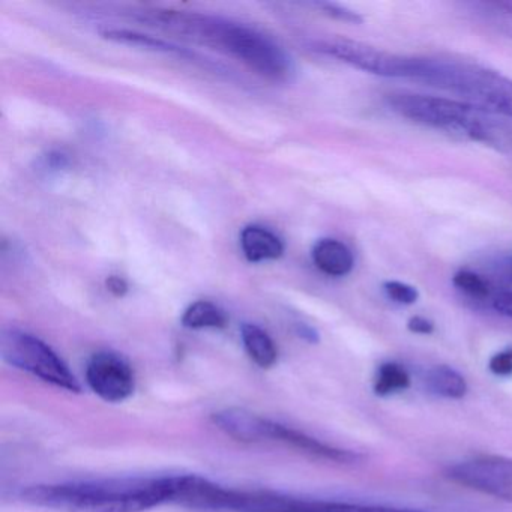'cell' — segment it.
I'll return each mask as SVG.
<instances>
[{
  "mask_svg": "<svg viewBox=\"0 0 512 512\" xmlns=\"http://www.w3.org/2000/svg\"><path fill=\"white\" fill-rule=\"evenodd\" d=\"M487 16L493 20L494 25L512 38V0L511 2H493V4H484Z\"/></svg>",
  "mask_w": 512,
  "mask_h": 512,
  "instance_id": "cell-18",
  "label": "cell"
},
{
  "mask_svg": "<svg viewBox=\"0 0 512 512\" xmlns=\"http://www.w3.org/2000/svg\"><path fill=\"white\" fill-rule=\"evenodd\" d=\"M314 265L331 277H344L350 274L355 265L352 251L337 239H320L311 251Z\"/></svg>",
  "mask_w": 512,
  "mask_h": 512,
  "instance_id": "cell-10",
  "label": "cell"
},
{
  "mask_svg": "<svg viewBox=\"0 0 512 512\" xmlns=\"http://www.w3.org/2000/svg\"><path fill=\"white\" fill-rule=\"evenodd\" d=\"M271 440L272 442L292 446V448L299 449V451L305 452L311 457L335 461V463H356L361 458V455L355 454V452L326 445V443L319 442L314 437L307 436V434L293 430V428L286 427V425L278 424V422L272 424Z\"/></svg>",
  "mask_w": 512,
  "mask_h": 512,
  "instance_id": "cell-9",
  "label": "cell"
},
{
  "mask_svg": "<svg viewBox=\"0 0 512 512\" xmlns=\"http://www.w3.org/2000/svg\"><path fill=\"white\" fill-rule=\"evenodd\" d=\"M86 382L107 403L127 400L136 388L133 368L122 356L113 352H98L89 359Z\"/></svg>",
  "mask_w": 512,
  "mask_h": 512,
  "instance_id": "cell-7",
  "label": "cell"
},
{
  "mask_svg": "<svg viewBox=\"0 0 512 512\" xmlns=\"http://www.w3.org/2000/svg\"><path fill=\"white\" fill-rule=\"evenodd\" d=\"M241 247L244 256L253 263L280 259L284 253V244L281 239L271 230L256 224H251L242 230Z\"/></svg>",
  "mask_w": 512,
  "mask_h": 512,
  "instance_id": "cell-11",
  "label": "cell"
},
{
  "mask_svg": "<svg viewBox=\"0 0 512 512\" xmlns=\"http://www.w3.org/2000/svg\"><path fill=\"white\" fill-rule=\"evenodd\" d=\"M407 328H409L410 332H415V334L430 335L433 334L434 323L431 320L425 319V317L413 316L407 322Z\"/></svg>",
  "mask_w": 512,
  "mask_h": 512,
  "instance_id": "cell-24",
  "label": "cell"
},
{
  "mask_svg": "<svg viewBox=\"0 0 512 512\" xmlns=\"http://www.w3.org/2000/svg\"><path fill=\"white\" fill-rule=\"evenodd\" d=\"M317 50L374 76L415 80L419 58L394 55L356 41L331 40L317 43Z\"/></svg>",
  "mask_w": 512,
  "mask_h": 512,
  "instance_id": "cell-5",
  "label": "cell"
},
{
  "mask_svg": "<svg viewBox=\"0 0 512 512\" xmlns=\"http://www.w3.org/2000/svg\"><path fill=\"white\" fill-rule=\"evenodd\" d=\"M452 283L457 289H460L466 295L472 296V298L484 299L490 295V286H488L487 281L475 272H457L452 278Z\"/></svg>",
  "mask_w": 512,
  "mask_h": 512,
  "instance_id": "cell-17",
  "label": "cell"
},
{
  "mask_svg": "<svg viewBox=\"0 0 512 512\" xmlns=\"http://www.w3.org/2000/svg\"><path fill=\"white\" fill-rule=\"evenodd\" d=\"M410 386V376L401 365L395 362H386L377 370L374 392L379 397H388L395 392L404 391Z\"/></svg>",
  "mask_w": 512,
  "mask_h": 512,
  "instance_id": "cell-16",
  "label": "cell"
},
{
  "mask_svg": "<svg viewBox=\"0 0 512 512\" xmlns=\"http://www.w3.org/2000/svg\"><path fill=\"white\" fill-rule=\"evenodd\" d=\"M320 8L329 16L334 17V19L349 23H362V17L358 13L349 10V8L341 7V5L320 4Z\"/></svg>",
  "mask_w": 512,
  "mask_h": 512,
  "instance_id": "cell-22",
  "label": "cell"
},
{
  "mask_svg": "<svg viewBox=\"0 0 512 512\" xmlns=\"http://www.w3.org/2000/svg\"><path fill=\"white\" fill-rule=\"evenodd\" d=\"M242 344L254 364L260 368H271L277 362L278 349L268 332L253 323H244L241 328Z\"/></svg>",
  "mask_w": 512,
  "mask_h": 512,
  "instance_id": "cell-12",
  "label": "cell"
},
{
  "mask_svg": "<svg viewBox=\"0 0 512 512\" xmlns=\"http://www.w3.org/2000/svg\"><path fill=\"white\" fill-rule=\"evenodd\" d=\"M391 512H427V511H421V509H394V508H392Z\"/></svg>",
  "mask_w": 512,
  "mask_h": 512,
  "instance_id": "cell-26",
  "label": "cell"
},
{
  "mask_svg": "<svg viewBox=\"0 0 512 512\" xmlns=\"http://www.w3.org/2000/svg\"><path fill=\"white\" fill-rule=\"evenodd\" d=\"M389 107L398 115L416 124L448 131L478 142L493 143L497 133L488 113L463 101L427 95L398 94L388 98Z\"/></svg>",
  "mask_w": 512,
  "mask_h": 512,
  "instance_id": "cell-3",
  "label": "cell"
},
{
  "mask_svg": "<svg viewBox=\"0 0 512 512\" xmlns=\"http://www.w3.org/2000/svg\"><path fill=\"white\" fill-rule=\"evenodd\" d=\"M107 40L115 43L130 44V46H142L145 49L155 50V52L175 53L179 56H190L187 50L175 44L167 43L160 38L149 37V35L140 34V32L125 31V29H107L101 32Z\"/></svg>",
  "mask_w": 512,
  "mask_h": 512,
  "instance_id": "cell-15",
  "label": "cell"
},
{
  "mask_svg": "<svg viewBox=\"0 0 512 512\" xmlns=\"http://www.w3.org/2000/svg\"><path fill=\"white\" fill-rule=\"evenodd\" d=\"M0 355L7 364L38 377L43 382L70 392H80L82 386L61 356L28 332L5 331L0 337Z\"/></svg>",
  "mask_w": 512,
  "mask_h": 512,
  "instance_id": "cell-4",
  "label": "cell"
},
{
  "mask_svg": "<svg viewBox=\"0 0 512 512\" xmlns=\"http://www.w3.org/2000/svg\"><path fill=\"white\" fill-rule=\"evenodd\" d=\"M490 371L496 376H511L512 374V347L496 353L488 362Z\"/></svg>",
  "mask_w": 512,
  "mask_h": 512,
  "instance_id": "cell-20",
  "label": "cell"
},
{
  "mask_svg": "<svg viewBox=\"0 0 512 512\" xmlns=\"http://www.w3.org/2000/svg\"><path fill=\"white\" fill-rule=\"evenodd\" d=\"M227 322L226 311L209 301L194 302L182 316V325L190 329H223Z\"/></svg>",
  "mask_w": 512,
  "mask_h": 512,
  "instance_id": "cell-13",
  "label": "cell"
},
{
  "mask_svg": "<svg viewBox=\"0 0 512 512\" xmlns=\"http://www.w3.org/2000/svg\"><path fill=\"white\" fill-rule=\"evenodd\" d=\"M212 422L224 434L244 443L269 442L271 419L263 418L245 409L220 410L212 415Z\"/></svg>",
  "mask_w": 512,
  "mask_h": 512,
  "instance_id": "cell-8",
  "label": "cell"
},
{
  "mask_svg": "<svg viewBox=\"0 0 512 512\" xmlns=\"http://www.w3.org/2000/svg\"><path fill=\"white\" fill-rule=\"evenodd\" d=\"M445 476L455 484L512 503V458L479 455L452 464Z\"/></svg>",
  "mask_w": 512,
  "mask_h": 512,
  "instance_id": "cell-6",
  "label": "cell"
},
{
  "mask_svg": "<svg viewBox=\"0 0 512 512\" xmlns=\"http://www.w3.org/2000/svg\"><path fill=\"white\" fill-rule=\"evenodd\" d=\"M107 289L115 296H124L125 293L128 292V284L125 283V280H122V278L113 275V277L107 280Z\"/></svg>",
  "mask_w": 512,
  "mask_h": 512,
  "instance_id": "cell-25",
  "label": "cell"
},
{
  "mask_svg": "<svg viewBox=\"0 0 512 512\" xmlns=\"http://www.w3.org/2000/svg\"><path fill=\"white\" fill-rule=\"evenodd\" d=\"M175 476L32 485L23 502L61 512H143L172 503Z\"/></svg>",
  "mask_w": 512,
  "mask_h": 512,
  "instance_id": "cell-1",
  "label": "cell"
},
{
  "mask_svg": "<svg viewBox=\"0 0 512 512\" xmlns=\"http://www.w3.org/2000/svg\"><path fill=\"white\" fill-rule=\"evenodd\" d=\"M154 22L205 46L227 53L274 82L289 80L293 62L283 47L256 29L218 17L182 11H155Z\"/></svg>",
  "mask_w": 512,
  "mask_h": 512,
  "instance_id": "cell-2",
  "label": "cell"
},
{
  "mask_svg": "<svg viewBox=\"0 0 512 512\" xmlns=\"http://www.w3.org/2000/svg\"><path fill=\"white\" fill-rule=\"evenodd\" d=\"M383 290H385L386 296L397 304L412 305L419 298L418 290L415 287L400 283V281H388L383 284Z\"/></svg>",
  "mask_w": 512,
  "mask_h": 512,
  "instance_id": "cell-19",
  "label": "cell"
},
{
  "mask_svg": "<svg viewBox=\"0 0 512 512\" xmlns=\"http://www.w3.org/2000/svg\"><path fill=\"white\" fill-rule=\"evenodd\" d=\"M493 308L502 316L512 319V292L511 290H503L497 293L493 298Z\"/></svg>",
  "mask_w": 512,
  "mask_h": 512,
  "instance_id": "cell-23",
  "label": "cell"
},
{
  "mask_svg": "<svg viewBox=\"0 0 512 512\" xmlns=\"http://www.w3.org/2000/svg\"><path fill=\"white\" fill-rule=\"evenodd\" d=\"M385 506L355 505V503L325 502L323 512H391Z\"/></svg>",
  "mask_w": 512,
  "mask_h": 512,
  "instance_id": "cell-21",
  "label": "cell"
},
{
  "mask_svg": "<svg viewBox=\"0 0 512 512\" xmlns=\"http://www.w3.org/2000/svg\"><path fill=\"white\" fill-rule=\"evenodd\" d=\"M427 382L431 391L436 392L440 397L460 400L467 394V383L464 377L446 365L434 367L428 373Z\"/></svg>",
  "mask_w": 512,
  "mask_h": 512,
  "instance_id": "cell-14",
  "label": "cell"
}]
</instances>
